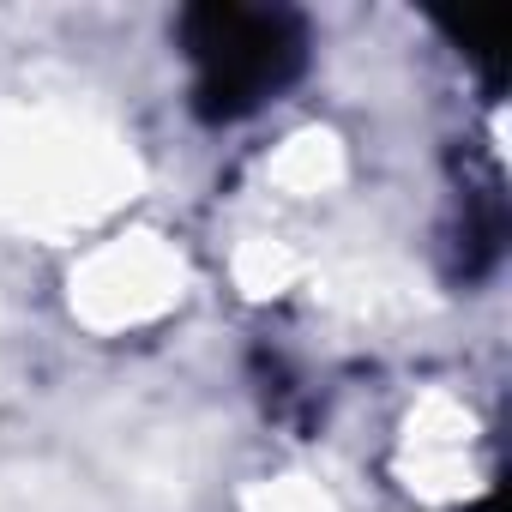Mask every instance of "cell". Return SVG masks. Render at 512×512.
I'll return each instance as SVG.
<instances>
[{
	"label": "cell",
	"mask_w": 512,
	"mask_h": 512,
	"mask_svg": "<svg viewBox=\"0 0 512 512\" xmlns=\"http://www.w3.org/2000/svg\"><path fill=\"white\" fill-rule=\"evenodd\" d=\"M181 49L193 61V97L199 115L235 121L278 97L302 61H308V31L284 7H229V0H205V7L181 13Z\"/></svg>",
	"instance_id": "6da1fadb"
},
{
	"label": "cell",
	"mask_w": 512,
	"mask_h": 512,
	"mask_svg": "<svg viewBox=\"0 0 512 512\" xmlns=\"http://www.w3.org/2000/svg\"><path fill=\"white\" fill-rule=\"evenodd\" d=\"M458 43H464V55H470V61H476L488 79H500V67H506V49H500V25H476V19H464Z\"/></svg>",
	"instance_id": "7a4b0ae2"
}]
</instances>
